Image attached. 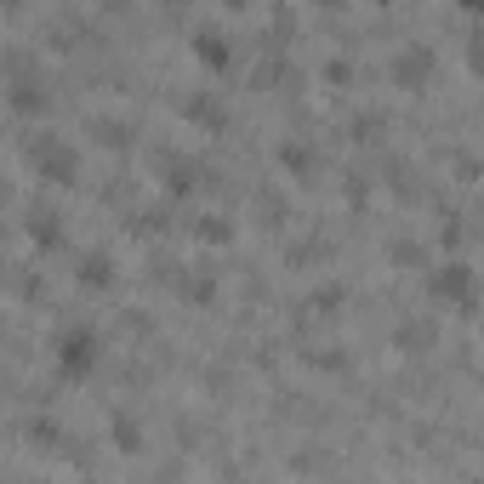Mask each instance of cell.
Returning <instances> with one entry per match:
<instances>
[{
	"instance_id": "obj_1",
	"label": "cell",
	"mask_w": 484,
	"mask_h": 484,
	"mask_svg": "<svg viewBox=\"0 0 484 484\" xmlns=\"http://www.w3.org/2000/svg\"><path fill=\"white\" fill-rule=\"evenodd\" d=\"M24 154H29V165L46 183H74V149H69V143H57L52 132H35L24 143Z\"/></svg>"
},
{
	"instance_id": "obj_3",
	"label": "cell",
	"mask_w": 484,
	"mask_h": 484,
	"mask_svg": "<svg viewBox=\"0 0 484 484\" xmlns=\"http://www.w3.org/2000/svg\"><path fill=\"white\" fill-rule=\"evenodd\" d=\"M433 297H445V302H473V273L461 268V262H450V268L433 280Z\"/></svg>"
},
{
	"instance_id": "obj_12",
	"label": "cell",
	"mask_w": 484,
	"mask_h": 484,
	"mask_svg": "<svg viewBox=\"0 0 484 484\" xmlns=\"http://www.w3.org/2000/svg\"><path fill=\"white\" fill-rule=\"evenodd\" d=\"M280 160L291 165V172H308V165H313V154H308V149H297V143H285V149H280Z\"/></svg>"
},
{
	"instance_id": "obj_10",
	"label": "cell",
	"mask_w": 484,
	"mask_h": 484,
	"mask_svg": "<svg viewBox=\"0 0 484 484\" xmlns=\"http://www.w3.org/2000/svg\"><path fill=\"white\" fill-rule=\"evenodd\" d=\"M114 445H125V450H137V445H143V433H137L132 416H114Z\"/></svg>"
},
{
	"instance_id": "obj_6",
	"label": "cell",
	"mask_w": 484,
	"mask_h": 484,
	"mask_svg": "<svg viewBox=\"0 0 484 484\" xmlns=\"http://www.w3.org/2000/svg\"><path fill=\"white\" fill-rule=\"evenodd\" d=\"M12 109H29V114L46 109V92H40V80H12Z\"/></svg>"
},
{
	"instance_id": "obj_4",
	"label": "cell",
	"mask_w": 484,
	"mask_h": 484,
	"mask_svg": "<svg viewBox=\"0 0 484 484\" xmlns=\"http://www.w3.org/2000/svg\"><path fill=\"white\" fill-rule=\"evenodd\" d=\"M428 69H433V52H428V46H410L405 57L393 63V80H399V86H422Z\"/></svg>"
},
{
	"instance_id": "obj_11",
	"label": "cell",
	"mask_w": 484,
	"mask_h": 484,
	"mask_svg": "<svg viewBox=\"0 0 484 484\" xmlns=\"http://www.w3.org/2000/svg\"><path fill=\"white\" fill-rule=\"evenodd\" d=\"M35 240H40V245H57V240H63V234H57V217H52V212H40V217H35Z\"/></svg>"
},
{
	"instance_id": "obj_2",
	"label": "cell",
	"mask_w": 484,
	"mask_h": 484,
	"mask_svg": "<svg viewBox=\"0 0 484 484\" xmlns=\"http://www.w3.org/2000/svg\"><path fill=\"white\" fill-rule=\"evenodd\" d=\"M97 365V336L80 325V331H63L57 336V370L63 376H86Z\"/></svg>"
},
{
	"instance_id": "obj_7",
	"label": "cell",
	"mask_w": 484,
	"mask_h": 484,
	"mask_svg": "<svg viewBox=\"0 0 484 484\" xmlns=\"http://www.w3.org/2000/svg\"><path fill=\"white\" fill-rule=\"evenodd\" d=\"M183 114H188V120H200V125H222V120H228V114H222V103H212V97H188V103H183Z\"/></svg>"
},
{
	"instance_id": "obj_8",
	"label": "cell",
	"mask_w": 484,
	"mask_h": 484,
	"mask_svg": "<svg viewBox=\"0 0 484 484\" xmlns=\"http://www.w3.org/2000/svg\"><path fill=\"white\" fill-rule=\"evenodd\" d=\"M80 280H86L92 291H103V285L114 280V273H109V257H86V262H80Z\"/></svg>"
},
{
	"instance_id": "obj_5",
	"label": "cell",
	"mask_w": 484,
	"mask_h": 484,
	"mask_svg": "<svg viewBox=\"0 0 484 484\" xmlns=\"http://www.w3.org/2000/svg\"><path fill=\"white\" fill-rule=\"evenodd\" d=\"M194 57L212 63V69H228V57H234L228 52V35L222 29H194Z\"/></svg>"
},
{
	"instance_id": "obj_9",
	"label": "cell",
	"mask_w": 484,
	"mask_h": 484,
	"mask_svg": "<svg viewBox=\"0 0 484 484\" xmlns=\"http://www.w3.org/2000/svg\"><path fill=\"white\" fill-rule=\"evenodd\" d=\"M194 234L222 245V240H234V228H228V217H200V228H194Z\"/></svg>"
}]
</instances>
